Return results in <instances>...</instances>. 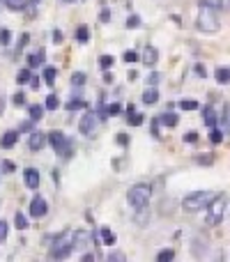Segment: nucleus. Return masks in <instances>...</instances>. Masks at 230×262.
Wrapping results in <instances>:
<instances>
[{"mask_svg":"<svg viewBox=\"0 0 230 262\" xmlns=\"http://www.w3.org/2000/svg\"><path fill=\"white\" fill-rule=\"evenodd\" d=\"M152 136L154 138H159L161 133H159V120H152Z\"/></svg>","mask_w":230,"mask_h":262,"instance_id":"nucleus-44","label":"nucleus"},{"mask_svg":"<svg viewBox=\"0 0 230 262\" xmlns=\"http://www.w3.org/2000/svg\"><path fill=\"white\" fill-rule=\"evenodd\" d=\"M46 143H51V147L60 154V157H71V143L67 140V136L62 133V131H51V133H46Z\"/></svg>","mask_w":230,"mask_h":262,"instance_id":"nucleus-5","label":"nucleus"},{"mask_svg":"<svg viewBox=\"0 0 230 262\" xmlns=\"http://www.w3.org/2000/svg\"><path fill=\"white\" fill-rule=\"evenodd\" d=\"M9 235V226L5 223V221H0V242H5Z\"/></svg>","mask_w":230,"mask_h":262,"instance_id":"nucleus-40","label":"nucleus"},{"mask_svg":"<svg viewBox=\"0 0 230 262\" xmlns=\"http://www.w3.org/2000/svg\"><path fill=\"white\" fill-rule=\"evenodd\" d=\"M180 108H182V111H196V108H200V104H198V101H194V99H182V101H180Z\"/></svg>","mask_w":230,"mask_h":262,"instance_id":"nucleus-30","label":"nucleus"},{"mask_svg":"<svg viewBox=\"0 0 230 262\" xmlns=\"http://www.w3.org/2000/svg\"><path fill=\"white\" fill-rule=\"evenodd\" d=\"M95 127H97V117H95V113H85L83 117H81L79 129H81L83 136H92V133H95Z\"/></svg>","mask_w":230,"mask_h":262,"instance_id":"nucleus-7","label":"nucleus"},{"mask_svg":"<svg viewBox=\"0 0 230 262\" xmlns=\"http://www.w3.org/2000/svg\"><path fill=\"white\" fill-rule=\"evenodd\" d=\"M184 140H186V143H196V140H198V133H196V131H186Z\"/></svg>","mask_w":230,"mask_h":262,"instance_id":"nucleus-43","label":"nucleus"},{"mask_svg":"<svg viewBox=\"0 0 230 262\" xmlns=\"http://www.w3.org/2000/svg\"><path fill=\"white\" fill-rule=\"evenodd\" d=\"M2 111H5V99L0 97V115H2Z\"/></svg>","mask_w":230,"mask_h":262,"instance_id":"nucleus-52","label":"nucleus"},{"mask_svg":"<svg viewBox=\"0 0 230 262\" xmlns=\"http://www.w3.org/2000/svg\"><path fill=\"white\" fill-rule=\"evenodd\" d=\"M127 122H129V127H141V124L145 122V117H143L141 113H133L131 111V115L127 117Z\"/></svg>","mask_w":230,"mask_h":262,"instance_id":"nucleus-27","label":"nucleus"},{"mask_svg":"<svg viewBox=\"0 0 230 262\" xmlns=\"http://www.w3.org/2000/svg\"><path fill=\"white\" fill-rule=\"evenodd\" d=\"M14 226H16L18 230H28V218H26V214L16 212V214H14Z\"/></svg>","mask_w":230,"mask_h":262,"instance_id":"nucleus-24","label":"nucleus"},{"mask_svg":"<svg viewBox=\"0 0 230 262\" xmlns=\"http://www.w3.org/2000/svg\"><path fill=\"white\" fill-rule=\"evenodd\" d=\"M85 74L83 71H74V76H71V85H76V87H81V85H85Z\"/></svg>","mask_w":230,"mask_h":262,"instance_id":"nucleus-29","label":"nucleus"},{"mask_svg":"<svg viewBox=\"0 0 230 262\" xmlns=\"http://www.w3.org/2000/svg\"><path fill=\"white\" fill-rule=\"evenodd\" d=\"M28 42H30V35H28V33H23V35H21V42H18V46H16V55H21V53H23V49L28 46Z\"/></svg>","mask_w":230,"mask_h":262,"instance_id":"nucleus-34","label":"nucleus"},{"mask_svg":"<svg viewBox=\"0 0 230 262\" xmlns=\"http://www.w3.org/2000/svg\"><path fill=\"white\" fill-rule=\"evenodd\" d=\"M117 143H120V145H129V136H127V133H120V136H117Z\"/></svg>","mask_w":230,"mask_h":262,"instance_id":"nucleus-46","label":"nucleus"},{"mask_svg":"<svg viewBox=\"0 0 230 262\" xmlns=\"http://www.w3.org/2000/svg\"><path fill=\"white\" fill-rule=\"evenodd\" d=\"M44 108H49V111H55V108H60V99H58L55 95H49V97H46Z\"/></svg>","mask_w":230,"mask_h":262,"instance_id":"nucleus-28","label":"nucleus"},{"mask_svg":"<svg viewBox=\"0 0 230 262\" xmlns=\"http://www.w3.org/2000/svg\"><path fill=\"white\" fill-rule=\"evenodd\" d=\"M55 76H58V69H55V67H46L44 74H42V79H44L46 85H53V83H55Z\"/></svg>","mask_w":230,"mask_h":262,"instance_id":"nucleus-21","label":"nucleus"},{"mask_svg":"<svg viewBox=\"0 0 230 262\" xmlns=\"http://www.w3.org/2000/svg\"><path fill=\"white\" fill-rule=\"evenodd\" d=\"M30 76H33V74H30V69H21L16 74V83H18V85H26L28 81H30Z\"/></svg>","mask_w":230,"mask_h":262,"instance_id":"nucleus-31","label":"nucleus"},{"mask_svg":"<svg viewBox=\"0 0 230 262\" xmlns=\"http://www.w3.org/2000/svg\"><path fill=\"white\" fill-rule=\"evenodd\" d=\"M5 5L12 12H21V9H26V0H5Z\"/></svg>","mask_w":230,"mask_h":262,"instance_id":"nucleus-25","label":"nucleus"},{"mask_svg":"<svg viewBox=\"0 0 230 262\" xmlns=\"http://www.w3.org/2000/svg\"><path fill=\"white\" fill-rule=\"evenodd\" d=\"M28 83H30V87H33V90H39V85H42L39 76H30V81H28Z\"/></svg>","mask_w":230,"mask_h":262,"instance_id":"nucleus-42","label":"nucleus"},{"mask_svg":"<svg viewBox=\"0 0 230 262\" xmlns=\"http://www.w3.org/2000/svg\"><path fill=\"white\" fill-rule=\"evenodd\" d=\"M44 145H46V133L44 131H33V133H30V140H28L30 152H42Z\"/></svg>","mask_w":230,"mask_h":262,"instance_id":"nucleus-8","label":"nucleus"},{"mask_svg":"<svg viewBox=\"0 0 230 262\" xmlns=\"http://www.w3.org/2000/svg\"><path fill=\"white\" fill-rule=\"evenodd\" d=\"M104 83H113V74L106 69V74H104Z\"/></svg>","mask_w":230,"mask_h":262,"instance_id":"nucleus-50","label":"nucleus"},{"mask_svg":"<svg viewBox=\"0 0 230 262\" xmlns=\"http://www.w3.org/2000/svg\"><path fill=\"white\" fill-rule=\"evenodd\" d=\"M122 111V106L120 104H108V106H104V117H108V115H117Z\"/></svg>","mask_w":230,"mask_h":262,"instance_id":"nucleus-32","label":"nucleus"},{"mask_svg":"<svg viewBox=\"0 0 230 262\" xmlns=\"http://www.w3.org/2000/svg\"><path fill=\"white\" fill-rule=\"evenodd\" d=\"M49 214V205L42 196H35L33 200H30V216L33 218H44Z\"/></svg>","mask_w":230,"mask_h":262,"instance_id":"nucleus-6","label":"nucleus"},{"mask_svg":"<svg viewBox=\"0 0 230 262\" xmlns=\"http://www.w3.org/2000/svg\"><path fill=\"white\" fill-rule=\"evenodd\" d=\"M175 258V251L173 248H164V251H159V255H157V262H170Z\"/></svg>","mask_w":230,"mask_h":262,"instance_id":"nucleus-26","label":"nucleus"},{"mask_svg":"<svg viewBox=\"0 0 230 262\" xmlns=\"http://www.w3.org/2000/svg\"><path fill=\"white\" fill-rule=\"evenodd\" d=\"M198 30L200 33H216L219 28H221V21H219V14H216V9L210 7V5H205L200 2V9H198Z\"/></svg>","mask_w":230,"mask_h":262,"instance_id":"nucleus-2","label":"nucleus"},{"mask_svg":"<svg viewBox=\"0 0 230 262\" xmlns=\"http://www.w3.org/2000/svg\"><path fill=\"white\" fill-rule=\"evenodd\" d=\"M9 39H12V33H9L7 28H2V30H0V44H2V46H9Z\"/></svg>","mask_w":230,"mask_h":262,"instance_id":"nucleus-37","label":"nucleus"},{"mask_svg":"<svg viewBox=\"0 0 230 262\" xmlns=\"http://www.w3.org/2000/svg\"><path fill=\"white\" fill-rule=\"evenodd\" d=\"M127 28H131V30H136V28H141V16H129L127 18Z\"/></svg>","mask_w":230,"mask_h":262,"instance_id":"nucleus-38","label":"nucleus"},{"mask_svg":"<svg viewBox=\"0 0 230 262\" xmlns=\"http://www.w3.org/2000/svg\"><path fill=\"white\" fill-rule=\"evenodd\" d=\"M212 198H214V193H210V191H194L182 200V207H184L186 214H196V212L205 210L207 202L212 200Z\"/></svg>","mask_w":230,"mask_h":262,"instance_id":"nucleus-4","label":"nucleus"},{"mask_svg":"<svg viewBox=\"0 0 230 262\" xmlns=\"http://www.w3.org/2000/svg\"><path fill=\"white\" fill-rule=\"evenodd\" d=\"M81 260H83V262H92V260H95V255H92V253H83V255H81Z\"/></svg>","mask_w":230,"mask_h":262,"instance_id":"nucleus-49","label":"nucleus"},{"mask_svg":"<svg viewBox=\"0 0 230 262\" xmlns=\"http://www.w3.org/2000/svg\"><path fill=\"white\" fill-rule=\"evenodd\" d=\"M28 113H30V120H33V122H39V120L44 117V106H39V104L28 106Z\"/></svg>","mask_w":230,"mask_h":262,"instance_id":"nucleus-18","label":"nucleus"},{"mask_svg":"<svg viewBox=\"0 0 230 262\" xmlns=\"http://www.w3.org/2000/svg\"><path fill=\"white\" fill-rule=\"evenodd\" d=\"M113 65H115V58H113V55H108V53H104V55L99 58V67H101V69H104V71H106V69H111Z\"/></svg>","mask_w":230,"mask_h":262,"instance_id":"nucleus-22","label":"nucleus"},{"mask_svg":"<svg viewBox=\"0 0 230 262\" xmlns=\"http://www.w3.org/2000/svg\"><path fill=\"white\" fill-rule=\"evenodd\" d=\"M111 260H124V255L122 253H113L111 255Z\"/></svg>","mask_w":230,"mask_h":262,"instance_id":"nucleus-51","label":"nucleus"},{"mask_svg":"<svg viewBox=\"0 0 230 262\" xmlns=\"http://www.w3.org/2000/svg\"><path fill=\"white\" fill-rule=\"evenodd\" d=\"M122 60L127 62V65H131V62L138 60V53H136V51H124L122 53Z\"/></svg>","mask_w":230,"mask_h":262,"instance_id":"nucleus-36","label":"nucleus"},{"mask_svg":"<svg viewBox=\"0 0 230 262\" xmlns=\"http://www.w3.org/2000/svg\"><path fill=\"white\" fill-rule=\"evenodd\" d=\"M150 196H152V189L148 184H133L129 193H127V198H129V205L133 207V212H143L148 207V202H150Z\"/></svg>","mask_w":230,"mask_h":262,"instance_id":"nucleus-3","label":"nucleus"},{"mask_svg":"<svg viewBox=\"0 0 230 262\" xmlns=\"http://www.w3.org/2000/svg\"><path fill=\"white\" fill-rule=\"evenodd\" d=\"M53 42H55V44L62 42V33H60V30H53Z\"/></svg>","mask_w":230,"mask_h":262,"instance_id":"nucleus-48","label":"nucleus"},{"mask_svg":"<svg viewBox=\"0 0 230 262\" xmlns=\"http://www.w3.org/2000/svg\"><path fill=\"white\" fill-rule=\"evenodd\" d=\"M141 101H143V104H148V106H154V104H157V101H159V92H157V87H154V85L145 87V90H143Z\"/></svg>","mask_w":230,"mask_h":262,"instance_id":"nucleus-12","label":"nucleus"},{"mask_svg":"<svg viewBox=\"0 0 230 262\" xmlns=\"http://www.w3.org/2000/svg\"><path fill=\"white\" fill-rule=\"evenodd\" d=\"M92 244V235L85 232V230H76L74 232V239H71V246L74 248H85V246Z\"/></svg>","mask_w":230,"mask_h":262,"instance_id":"nucleus-10","label":"nucleus"},{"mask_svg":"<svg viewBox=\"0 0 230 262\" xmlns=\"http://www.w3.org/2000/svg\"><path fill=\"white\" fill-rule=\"evenodd\" d=\"M159 60V51L154 49V46H145V51H143V62L148 65V67H154Z\"/></svg>","mask_w":230,"mask_h":262,"instance_id":"nucleus-14","label":"nucleus"},{"mask_svg":"<svg viewBox=\"0 0 230 262\" xmlns=\"http://www.w3.org/2000/svg\"><path fill=\"white\" fill-rule=\"evenodd\" d=\"M196 74H198V76H203V79H205V74H207V71H205L203 65H196Z\"/></svg>","mask_w":230,"mask_h":262,"instance_id":"nucleus-47","label":"nucleus"},{"mask_svg":"<svg viewBox=\"0 0 230 262\" xmlns=\"http://www.w3.org/2000/svg\"><path fill=\"white\" fill-rule=\"evenodd\" d=\"M76 39H79L81 44L88 42V26H81L79 30H76Z\"/></svg>","mask_w":230,"mask_h":262,"instance_id":"nucleus-35","label":"nucleus"},{"mask_svg":"<svg viewBox=\"0 0 230 262\" xmlns=\"http://www.w3.org/2000/svg\"><path fill=\"white\" fill-rule=\"evenodd\" d=\"M26 60H28V67H30V69H35V67H39V65L44 62V49H39L37 53H30V55H28Z\"/></svg>","mask_w":230,"mask_h":262,"instance_id":"nucleus-16","label":"nucleus"},{"mask_svg":"<svg viewBox=\"0 0 230 262\" xmlns=\"http://www.w3.org/2000/svg\"><path fill=\"white\" fill-rule=\"evenodd\" d=\"M214 76H216V83H221V85H228V81H230V69H228V67H216Z\"/></svg>","mask_w":230,"mask_h":262,"instance_id":"nucleus-20","label":"nucleus"},{"mask_svg":"<svg viewBox=\"0 0 230 262\" xmlns=\"http://www.w3.org/2000/svg\"><path fill=\"white\" fill-rule=\"evenodd\" d=\"M223 133H226L223 129H216V127H212V131H210V143H212V145H219V143L223 140Z\"/></svg>","mask_w":230,"mask_h":262,"instance_id":"nucleus-23","label":"nucleus"},{"mask_svg":"<svg viewBox=\"0 0 230 262\" xmlns=\"http://www.w3.org/2000/svg\"><path fill=\"white\" fill-rule=\"evenodd\" d=\"M148 83H150V85H157V83H159V74H150V76H148Z\"/></svg>","mask_w":230,"mask_h":262,"instance_id":"nucleus-45","label":"nucleus"},{"mask_svg":"<svg viewBox=\"0 0 230 262\" xmlns=\"http://www.w3.org/2000/svg\"><path fill=\"white\" fill-rule=\"evenodd\" d=\"M203 122L207 127H214L216 124V113H214L212 106H203Z\"/></svg>","mask_w":230,"mask_h":262,"instance_id":"nucleus-17","label":"nucleus"},{"mask_svg":"<svg viewBox=\"0 0 230 262\" xmlns=\"http://www.w3.org/2000/svg\"><path fill=\"white\" fill-rule=\"evenodd\" d=\"M159 124H164V127H168V129H173V127H177V122H180V117H177L173 111H168V113H161L159 117Z\"/></svg>","mask_w":230,"mask_h":262,"instance_id":"nucleus-15","label":"nucleus"},{"mask_svg":"<svg viewBox=\"0 0 230 262\" xmlns=\"http://www.w3.org/2000/svg\"><path fill=\"white\" fill-rule=\"evenodd\" d=\"M18 143V131H14V129H9V131H5L2 133V140H0V145L5 149H12L14 145Z\"/></svg>","mask_w":230,"mask_h":262,"instance_id":"nucleus-13","label":"nucleus"},{"mask_svg":"<svg viewBox=\"0 0 230 262\" xmlns=\"http://www.w3.org/2000/svg\"><path fill=\"white\" fill-rule=\"evenodd\" d=\"M12 104L14 106H26V95H23V92H16V95L12 97Z\"/></svg>","mask_w":230,"mask_h":262,"instance_id":"nucleus-39","label":"nucleus"},{"mask_svg":"<svg viewBox=\"0 0 230 262\" xmlns=\"http://www.w3.org/2000/svg\"><path fill=\"white\" fill-rule=\"evenodd\" d=\"M99 235H101V242H104V246H113L115 242H117L115 232H113V230H108V228H101V230H99Z\"/></svg>","mask_w":230,"mask_h":262,"instance_id":"nucleus-19","label":"nucleus"},{"mask_svg":"<svg viewBox=\"0 0 230 262\" xmlns=\"http://www.w3.org/2000/svg\"><path fill=\"white\" fill-rule=\"evenodd\" d=\"M67 2H74V0H67Z\"/></svg>","mask_w":230,"mask_h":262,"instance_id":"nucleus-53","label":"nucleus"},{"mask_svg":"<svg viewBox=\"0 0 230 262\" xmlns=\"http://www.w3.org/2000/svg\"><path fill=\"white\" fill-rule=\"evenodd\" d=\"M65 108H67V111H79V108H85V101H81V99H71V101H67Z\"/></svg>","mask_w":230,"mask_h":262,"instance_id":"nucleus-33","label":"nucleus"},{"mask_svg":"<svg viewBox=\"0 0 230 262\" xmlns=\"http://www.w3.org/2000/svg\"><path fill=\"white\" fill-rule=\"evenodd\" d=\"M226 207H228V193H221V196H214L212 200L207 202V216H205V221H207V226H219L223 221V216H226Z\"/></svg>","mask_w":230,"mask_h":262,"instance_id":"nucleus-1","label":"nucleus"},{"mask_svg":"<svg viewBox=\"0 0 230 262\" xmlns=\"http://www.w3.org/2000/svg\"><path fill=\"white\" fill-rule=\"evenodd\" d=\"M23 180H26L28 189L37 191V186H39V173H37L35 168H26V170H23Z\"/></svg>","mask_w":230,"mask_h":262,"instance_id":"nucleus-11","label":"nucleus"},{"mask_svg":"<svg viewBox=\"0 0 230 262\" xmlns=\"http://www.w3.org/2000/svg\"><path fill=\"white\" fill-rule=\"evenodd\" d=\"M74 251V246H71V242H60V244H55L53 248H51V258L53 260H62V258H67V255Z\"/></svg>","mask_w":230,"mask_h":262,"instance_id":"nucleus-9","label":"nucleus"},{"mask_svg":"<svg viewBox=\"0 0 230 262\" xmlns=\"http://www.w3.org/2000/svg\"><path fill=\"white\" fill-rule=\"evenodd\" d=\"M0 166H2V170H5V173H14V170H16V166H14V161H7V159H5V161H2Z\"/></svg>","mask_w":230,"mask_h":262,"instance_id":"nucleus-41","label":"nucleus"}]
</instances>
